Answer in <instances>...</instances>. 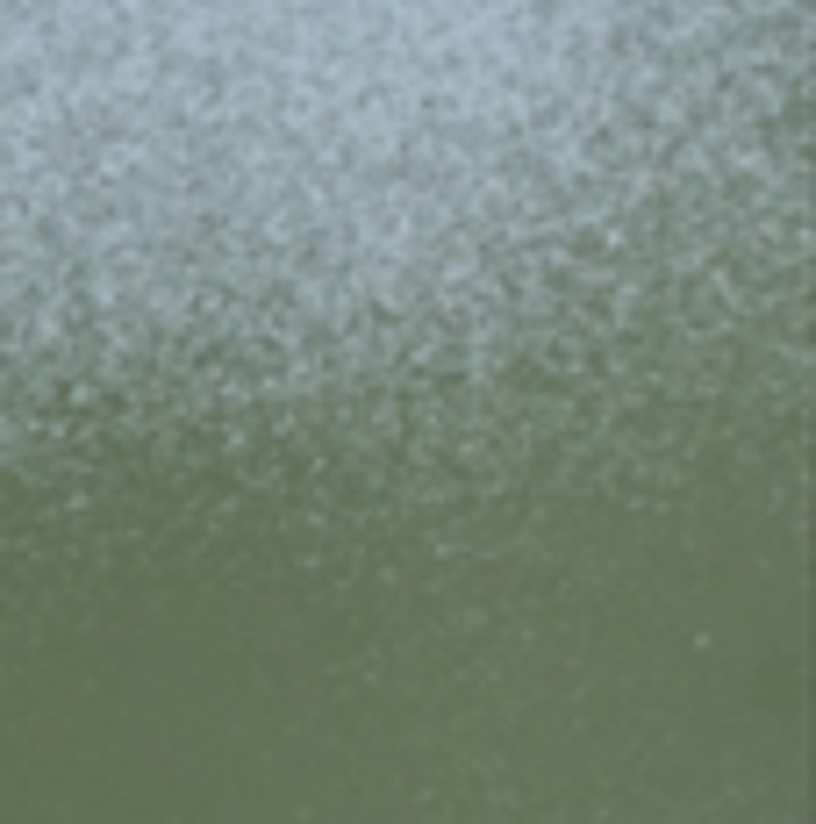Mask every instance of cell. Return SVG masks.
I'll use <instances>...</instances> for the list:
<instances>
[]
</instances>
